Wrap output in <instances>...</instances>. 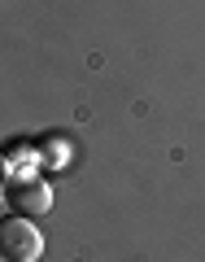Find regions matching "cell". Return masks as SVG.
Returning <instances> with one entry per match:
<instances>
[{"label":"cell","instance_id":"1","mask_svg":"<svg viewBox=\"0 0 205 262\" xmlns=\"http://www.w3.org/2000/svg\"><path fill=\"white\" fill-rule=\"evenodd\" d=\"M0 253H5L9 262H39L44 236H39V227L31 223L27 214L5 219V223H0Z\"/></svg>","mask_w":205,"mask_h":262},{"label":"cell","instance_id":"2","mask_svg":"<svg viewBox=\"0 0 205 262\" xmlns=\"http://www.w3.org/2000/svg\"><path fill=\"white\" fill-rule=\"evenodd\" d=\"M9 201L18 206V214L35 219V214H44V210L53 206V192H48V184H18L9 192Z\"/></svg>","mask_w":205,"mask_h":262},{"label":"cell","instance_id":"3","mask_svg":"<svg viewBox=\"0 0 205 262\" xmlns=\"http://www.w3.org/2000/svg\"><path fill=\"white\" fill-rule=\"evenodd\" d=\"M39 153H44V166L48 170H61L65 162H70V144L57 140V136H53V140H44V149H39Z\"/></svg>","mask_w":205,"mask_h":262}]
</instances>
